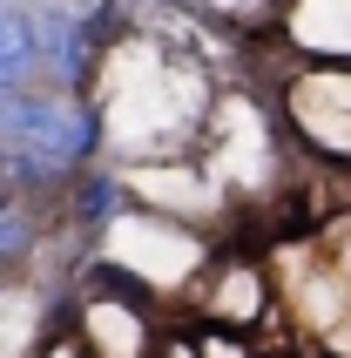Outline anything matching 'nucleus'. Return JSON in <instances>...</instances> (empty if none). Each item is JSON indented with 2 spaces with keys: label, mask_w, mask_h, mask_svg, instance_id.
<instances>
[{
  "label": "nucleus",
  "mask_w": 351,
  "mask_h": 358,
  "mask_svg": "<svg viewBox=\"0 0 351 358\" xmlns=\"http://www.w3.org/2000/svg\"><path fill=\"white\" fill-rule=\"evenodd\" d=\"M41 55H34V20L27 14H0V95H20L34 81Z\"/></svg>",
  "instance_id": "obj_7"
},
{
  "label": "nucleus",
  "mask_w": 351,
  "mask_h": 358,
  "mask_svg": "<svg viewBox=\"0 0 351 358\" xmlns=\"http://www.w3.org/2000/svg\"><path fill=\"white\" fill-rule=\"evenodd\" d=\"M203 311H210L216 324H230V331H250V324L271 311V278H264L257 264H230V271L203 278Z\"/></svg>",
  "instance_id": "obj_6"
},
{
  "label": "nucleus",
  "mask_w": 351,
  "mask_h": 358,
  "mask_svg": "<svg viewBox=\"0 0 351 358\" xmlns=\"http://www.w3.org/2000/svg\"><path fill=\"white\" fill-rule=\"evenodd\" d=\"M277 115L304 156L351 169V68H297L277 95Z\"/></svg>",
  "instance_id": "obj_3"
},
{
  "label": "nucleus",
  "mask_w": 351,
  "mask_h": 358,
  "mask_svg": "<svg viewBox=\"0 0 351 358\" xmlns=\"http://www.w3.org/2000/svg\"><path fill=\"white\" fill-rule=\"evenodd\" d=\"M0 149H20V156L48 162L61 176H75L101 156V115L95 101L81 95H0Z\"/></svg>",
  "instance_id": "obj_2"
},
{
  "label": "nucleus",
  "mask_w": 351,
  "mask_h": 358,
  "mask_svg": "<svg viewBox=\"0 0 351 358\" xmlns=\"http://www.w3.org/2000/svg\"><path fill=\"white\" fill-rule=\"evenodd\" d=\"M61 196H68V223H75L81 237H108L129 217V182L115 169H75Z\"/></svg>",
  "instance_id": "obj_5"
},
{
  "label": "nucleus",
  "mask_w": 351,
  "mask_h": 358,
  "mask_svg": "<svg viewBox=\"0 0 351 358\" xmlns=\"http://www.w3.org/2000/svg\"><path fill=\"white\" fill-rule=\"evenodd\" d=\"M34 243H41V223L7 203V210H0V284H14V264L34 257Z\"/></svg>",
  "instance_id": "obj_8"
},
{
  "label": "nucleus",
  "mask_w": 351,
  "mask_h": 358,
  "mask_svg": "<svg viewBox=\"0 0 351 358\" xmlns=\"http://www.w3.org/2000/svg\"><path fill=\"white\" fill-rule=\"evenodd\" d=\"M41 358H88V352H81V345L61 331V338H48V345H41Z\"/></svg>",
  "instance_id": "obj_10"
},
{
  "label": "nucleus",
  "mask_w": 351,
  "mask_h": 358,
  "mask_svg": "<svg viewBox=\"0 0 351 358\" xmlns=\"http://www.w3.org/2000/svg\"><path fill=\"white\" fill-rule=\"evenodd\" d=\"M0 210H7V189H0Z\"/></svg>",
  "instance_id": "obj_11"
},
{
  "label": "nucleus",
  "mask_w": 351,
  "mask_h": 358,
  "mask_svg": "<svg viewBox=\"0 0 351 358\" xmlns=\"http://www.w3.org/2000/svg\"><path fill=\"white\" fill-rule=\"evenodd\" d=\"M101 95V149H122V156H149V162H189L203 129H210V75L203 61L169 48L156 34H122L101 48L95 61Z\"/></svg>",
  "instance_id": "obj_1"
},
{
  "label": "nucleus",
  "mask_w": 351,
  "mask_h": 358,
  "mask_svg": "<svg viewBox=\"0 0 351 358\" xmlns=\"http://www.w3.org/2000/svg\"><path fill=\"white\" fill-rule=\"evenodd\" d=\"M210 14H264V7H284V0H196Z\"/></svg>",
  "instance_id": "obj_9"
},
{
  "label": "nucleus",
  "mask_w": 351,
  "mask_h": 358,
  "mask_svg": "<svg viewBox=\"0 0 351 358\" xmlns=\"http://www.w3.org/2000/svg\"><path fill=\"white\" fill-rule=\"evenodd\" d=\"M277 27L304 68H351V0H284Z\"/></svg>",
  "instance_id": "obj_4"
}]
</instances>
